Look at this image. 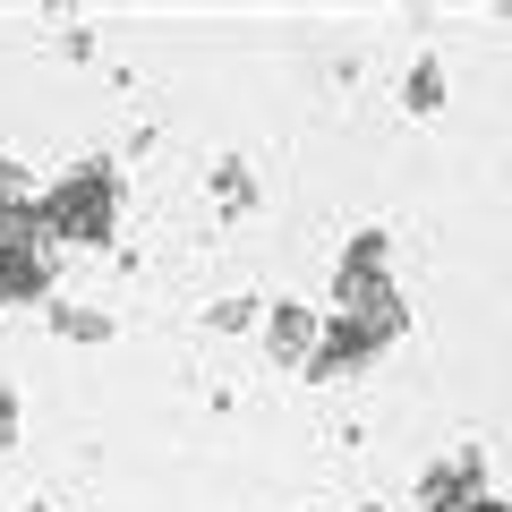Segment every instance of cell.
Returning <instances> with one entry per match:
<instances>
[{
    "label": "cell",
    "mask_w": 512,
    "mask_h": 512,
    "mask_svg": "<svg viewBox=\"0 0 512 512\" xmlns=\"http://www.w3.org/2000/svg\"><path fill=\"white\" fill-rule=\"evenodd\" d=\"M470 512H512V504H470Z\"/></svg>",
    "instance_id": "cell-3"
},
{
    "label": "cell",
    "mask_w": 512,
    "mask_h": 512,
    "mask_svg": "<svg viewBox=\"0 0 512 512\" xmlns=\"http://www.w3.org/2000/svg\"><path fill=\"white\" fill-rule=\"evenodd\" d=\"M35 256H26V222L18 214H0V299H18V291H35Z\"/></svg>",
    "instance_id": "cell-2"
},
{
    "label": "cell",
    "mask_w": 512,
    "mask_h": 512,
    "mask_svg": "<svg viewBox=\"0 0 512 512\" xmlns=\"http://www.w3.org/2000/svg\"><path fill=\"white\" fill-rule=\"evenodd\" d=\"M103 222H111V180L103 171H77V180L60 188V231L86 239V231H103Z\"/></svg>",
    "instance_id": "cell-1"
}]
</instances>
